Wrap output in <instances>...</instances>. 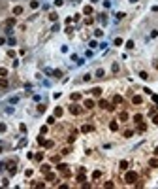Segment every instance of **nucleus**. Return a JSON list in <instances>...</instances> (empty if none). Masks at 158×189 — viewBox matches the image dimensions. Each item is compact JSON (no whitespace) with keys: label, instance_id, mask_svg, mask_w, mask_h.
<instances>
[{"label":"nucleus","instance_id":"1","mask_svg":"<svg viewBox=\"0 0 158 189\" xmlns=\"http://www.w3.org/2000/svg\"><path fill=\"white\" fill-rule=\"evenodd\" d=\"M124 182L128 183V185H134V183L137 182V174H136V172H126V176H124Z\"/></svg>","mask_w":158,"mask_h":189},{"label":"nucleus","instance_id":"2","mask_svg":"<svg viewBox=\"0 0 158 189\" xmlns=\"http://www.w3.org/2000/svg\"><path fill=\"white\" fill-rule=\"evenodd\" d=\"M4 167L8 168V172H9V176H13L15 172H17V167H15V161H8Z\"/></svg>","mask_w":158,"mask_h":189},{"label":"nucleus","instance_id":"3","mask_svg":"<svg viewBox=\"0 0 158 189\" xmlns=\"http://www.w3.org/2000/svg\"><path fill=\"white\" fill-rule=\"evenodd\" d=\"M57 168L60 170V174H62V176H66V178H68V176L72 174V172H70V168H68V165H58Z\"/></svg>","mask_w":158,"mask_h":189},{"label":"nucleus","instance_id":"4","mask_svg":"<svg viewBox=\"0 0 158 189\" xmlns=\"http://www.w3.org/2000/svg\"><path fill=\"white\" fill-rule=\"evenodd\" d=\"M81 112H83V108L77 106V104H72V106H70V114H73V116H79Z\"/></svg>","mask_w":158,"mask_h":189},{"label":"nucleus","instance_id":"5","mask_svg":"<svg viewBox=\"0 0 158 189\" xmlns=\"http://www.w3.org/2000/svg\"><path fill=\"white\" fill-rule=\"evenodd\" d=\"M98 106H100L102 110H107V112H111V110H113V106H111L107 100H100V104H98Z\"/></svg>","mask_w":158,"mask_h":189},{"label":"nucleus","instance_id":"6","mask_svg":"<svg viewBox=\"0 0 158 189\" xmlns=\"http://www.w3.org/2000/svg\"><path fill=\"white\" fill-rule=\"evenodd\" d=\"M45 180H47V182H57V176L53 174V172H47V174H45Z\"/></svg>","mask_w":158,"mask_h":189},{"label":"nucleus","instance_id":"7","mask_svg":"<svg viewBox=\"0 0 158 189\" xmlns=\"http://www.w3.org/2000/svg\"><path fill=\"white\" fill-rule=\"evenodd\" d=\"M83 106H85L87 110H92V108H94V102L90 100V98H87V100H85V104H83Z\"/></svg>","mask_w":158,"mask_h":189},{"label":"nucleus","instance_id":"8","mask_svg":"<svg viewBox=\"0 0 158 189\" xmlns=\"http://www.w3.org/2000/svg\"><path fill=\"white\" fill-rule=\"evenodd\" d=\"M81 131H83V132H92L94 127H92V125H83V127H81Z\"/></svg>","mask_w":158,"mask_h":189},{"label":"nucleus","instance_id":"9","mask_svg":"<svg viewBox=\"0 0 158 189\" xmlns=\"http://www.w3.org/2000/svg\"><path fill=\"white\" fill-rule=\"evenodd\" d=\"M132 102H134V104H141V102H143V98H141L139 94H136V96H132Z\"/></svg>","mask_w":158,"mask_h":189},{"label":"nucleus","instance_id":"10","mask_svg":"<svg viewBox=\"0 0 158 189\" xmlns=\"http://www.w3.org/2000/svg\"><path fill=\"white\" fill-rule=\"evenodd\" d=\"M137 131H139V132H145V131H147V125H145L143 121H141V123H137Z\"/></svg>","mask_w":158,"mask_h":189},{"label":"nucleus","instance_id":"11","mask_svg":"<svg viewBox=\"0 0 158 189\" xmlns=\"http://www.w3.org/2000/svg\"><path fill=\"white\" fill-rule=\"evenodd\" d=\"M113 104H122V96L121 94H115V96H113Z\"/></svg>","mask_w":158,"mask_h":189},{"label":"nucleus","instance_id":"12","mask_svg":"<svg viewBox=\"0 0 158 189\" xmlns=\"http://www.w3.org/2000/svg\"><path fill=\"white\" fill-rule=\"evenodd\" d=\"M119 119H121V121H128V114H126V112H121V114H119Z\"/></svg>","mask_w":158,"mask_h":189},{"label":"nucleus","instance_id":"13","mask_svg":"<svg viewBox=\"0 0 158 189\" xmlns=\"http://www.w3.org/2000/svg\"><path fill=\"white\" fill-rule=\"evenodd\" d=\"M8 85H9V83H8V80H6V78H0V87H2V89H6Z\"/></svg>","mask_w":158,"mask_h":189},{"label":"nucleus","instance_id":"14","mask_svg":"<svg viewBox=\"0 0 158 189\" xmlns=\"http://www.w3.org/2000/svg\"><path fill=\"white\" fill-rule=\"evenodd\" d=\"M100 178H102V172L100 170H94L92 172V180H100Z\"/></svg>","mask_w":158,"mask_h":189},{"label":"nucleus","instance_id":"15","mask_svg":"<svg viewBox=\"0 0 158 189\" xmlns=\"http://www.w3.org/2000/svg\"><path fill=\"white\" fill-rule=\"evenodd\" d=\"M21 13H23V8L21 6H15L13 8V15H21Z\"/></svg>","mask_w":158,"mask_h":189},{"label":"nucleus","instance_id":"16","mask_svg":"<svg viewBox=\"0 0 158 189\" xmlns=\"http://www.w3.org/2000/svg\"><path fill=\"white\" fill-rule=\"evenodd\" d=\"M149 167H151V168H156V167H158V159H151V161H149Z\"/></svg>","mask_w":158,"mask_h":189},{"label":"nucleus","instance_id":"17","mask_svg":"<svg viewBox=\"0 0 158 189\" xmlns=\"http://www.w3.org/2000/svg\"><path fill=\"white\" fill-rule=\"evenodd\" d=\"M119 168H121V170H126V168H128V161H121Z\"/></svg>","mask_w":158,"mask_h":189},{"label":"nucleus","instance_id":"18","mask_svg":"<svg viewBox=\"0 0 158 189\" xmlns=\"http://www.w3.org/2000/svg\"><path fill=\"white\" fill-rule=\"evenodd\" d=\"M45 147H47V149H51V147H53V146H55V142H53V140H45Z\"/></svg>","mask_w":158,"mask_h":189},{"label":"nucleus","instance_id":"19","mask_svg":"<svg viewBox=\"0 0 158 189\" xmlns=\"http://www.w3.org/2000/svg\"><path fill=\"white\" fill-rule=\"evenodd\" d=\"M92 94H94V96H100V94H102V89H100V87H94V89H92Z\"/></svg>","mask_w":158,"mask_h":189},{"label":"nucleus","instance_id":"20","mask_svg":"<svg viewBox=\"0 0 158 189\" xmlns=\"http://www.w3.org/2000/svg\"><path fill=\"white\" fill-rule=\"evenodd\" d=\"M72 100H73V102L81 100V94H79V93H72Z\"/></svg>","mask_w":158,"mask_h":189},{"label":"nucleus","instance_id":"21","mask_svg":"<svg viewBox=\"0 0 158 189\" xmlns=\"http://www.w3.org/2000/svg\"><path fill=\"white\" fill-rule=\"evenodd\" d=\"M38 6H40L38 0H32V2H30V8H32V10H38Z\"/></svg>","mask_w":158,"mask_h":189},{"label":"nucleus","instance_id":"22","mask_svg":"<svg viewBox=\"0 0 158 189\" xmlns=\"http://www.w3.org/2000/svg\"><path fill=\"white\" fill-rule=\"evenodd\" d=\"M141 121H143V116H139V114L134 116V123H141Z\"/></svg>","mask_w":158,"mask_h":189},{"label":"nucleus","instance_id":"23","mask_svg":"<svg viewBox=\"0 0 158 189\" xmlns=\"http://www.w3.org/2000/svg\"><path fill=\"white\" fill-rule=\"evenodd\" d=\"M109 129H111V131H117V129H119L117 121H111V123H109Z\"/></svg>","mask_w":158,"mask_h":189},{"label":"nucleus","instance_id":"24","mask_svg":"<svg viewBox=\"0 0 158 189\" xmlns=\"http://www.w3.org/2000/svg\"><path fill=\"white\" fill-rule=\"evenodd\" d=\"M42 172H45V174L51 172V167H49V165H42Z\"/></svg>","mask_w":158,"mask_h":189},{"label":"nucleus","instance_id":"25","mask_svg":"<svg viewBox=\"0 0 158 189\" xmlns=\"http://www.w3.org/2000/svg\"><path fill=\"white\" fill-rule=\"evenodd\" d=\"M104 187H105V189H113V187H115V183H113V182H105V183H104Z\"/></svg>","mask_w":158,"mask_h":189},{"label":"nucleus","instance_id":"26","mask_svg":"<svg viewBox=\"0 0 158 189\" xmlns=\"http://www.w3.org/2000/svg\"><path fill=\"white\" fill-rule=\"evenodd\" d=\"M85 15H92V8L90 6H85Z\"/></svg>","mask_w":158,"mask_h":189},{"label":"nucleus","instance_id":"27","mask_svg":"<svg viewBox=\"0 0 158 189\" xmlns=\"http://www.w3.org/2000/svg\"><path fill=\"white\" fill-rule=\"evenodd\" d=\"M62 116V108H55V117H60Z\"/></svg>","mask_w":158,"mask_h":189},{"label":"nucleus","instance_id":"28","mask_svg":"<svg viewBox=\"0 0 158 189\" xmlns=\"http://www.w3.org/2000/svg\"><path fill=\"white\" fill-rule=\"evenodd\" d=\"M8 76V70L6 68H0V78H6Z\"/></svg>","mask_w":158,"mask_h":189},{"label":"nucleus","instance_id":"29","mask_svg":"<svg viewBox=\"0 0 158 189\" xmlns=\"http://www.w3.org/2000/svg\"><path fill=\"white\" fill-rule=\"evenodd\" d=\"M139 78H141V80H149V74L147 72H139Z\"/></svg>","mask_w":158,"mask_h":189},{"label":"nucleus","instance_id":"30","mask_svg":"<svg viewBox=\"0 0 158 189\" xmlns=\"http://www.w3.org/2000/svg\"><path fill=\"white\" fill-rule=\"evenodd\" d=\"M15 25V19H8L6 21V27H13Z\"/></svg>","mask_w":158,"mask_h":189},{"label":"nucleus","instance_id":"31","mask_svg":"<svg viewBox=\"0 0 158 189\" xmlns=\"http://www.w3.org/2000/svg\"><path fill=\"white\" fill-rule=\"evenodd\" d=\"M49 19H51V21H57L58 15H57V13H49Z\"/></svg>","mask_w":158,"mask_h":189},{"label":"nucleus","instance_id":"32","mask_svg":"<svg viewBox=\"0 0 158 189\" xmlns=\"http://www.w3.org/2000/svg\"><path fill=\"white\" fill-rule=\"evenodd\" d=\"M92 23H94L92 17H87V19H85V25H92Z\"/></svg>","mask_w":158,"mask_h":189},{"label":"nucleus","instance_id":"33","mask_svg":"<svg viewBox=\"0 0 158 189\" xmlns=\"http://www.w3.org/2000/svg\"><path fill=\"white\" fill-rule=\"evenodd\" d=\"M51 74H53L55 78H60V76H62V72H60V70H55V72H51Z\"/></svg>","mask_w":158,"mask_h":189},{"label":"nucleus","instance_id":"34","mask_svg":"<svg viewBox=\"0 0 158 189\" xmlns=\"http://www.w3.org/2000/svg\"><path fill=\"white\" fill-rule=\"evenodd\" d=\"M96 76H98V78H104V76H105V72H104V70H102V68H100V70L96 72Z\"/></svg>","mask_w":158,"mask_h":189},{"label":"nucleus","instance_id":"35","mask_svg":"<svg viewBox=\"0 0 158 189\" xmlns=\"http://www.w3.org/2000/svg\"><path fill=\"white\" fill-rule=\"evenodd\" d=\"M126 47H128V49H134V42H132V40H130V42H126Z\"/></svg>","mask_w":158,"mask_h":189},{"label":"nucleus","instance_id":"36","mask_svg":"<svg viewBox=\"0 0 158 189\" xmlns=\"http://www.w3.org/2000/svg\"><path fill=\"white\" fill-rule=\"evenodd\" d=\"M124 17H126V13H122V11H119V13H117V19H124Z\"/></svg>","mask_w":158,"mask_h":189},{"label":"nucleus","instance_id":"37","mask_svg":"<svg viewBox=\"0 0 158 189\" xmlns=\"http://www.w3.org/2000/svg\"><path fill=\"white\" fill-rule=\"evenodd\" d=\"M38 112H40V114H43V112H45V106H43V104H40V106H38Z\"/></svg>","mask_w":158,"mask_h":189},{"label":"nucleus","instance_id":"38","mask_svg":"<svg viewBox=\"0 0 158 189\" xmlns=\"http://www.w3.org/2000/svg\"><path fill=\"white\" fill-rule=\"evenodd\" d=\"M132 134H134V131H124V136H126V138H130Z\"/></svg>","mask_w":158,"mask_h":189},{"label":"nucleus","instance_id":"39","mask_svg":"<svg viewBox=\"0 0 158 189\" xmlns=\"http://www.w3.org/2000/svg\"><path fill=\"white\" fill-rule=\"evenodd\" d=\"M0 132H6V123H0Z\"/></svg>","mask_w":158,"mask_h":189},{"label":"nucleus","instance_id":"40","mask_svg":"<svg viewBox=\"0 0 158 189\" xmlns=\"http://www.w3.org/2000/svg\"><path fill=\"white\" fill-rule=\"evenodd\" d=\"M72 151V149H70V147H64V149H62V155H68V153Z\"/></svg>","mask_w":158,"mask_h":189},{"label":"nucleus","instance_id":"41","mask_svg":"<svg viewBox=\"0 0 158 189\" xmlns=\"http://www.w3.org/2000/svg\"><path fill=\"white\" fill-rule=\"evenodd\" d=\"M58 159H60L58 155H53V157H51V161H53V163H58Z\"/></svg>","mask_w":158,"mask_h":189},{"label":"nucleus","instance_id":"42","mask_svg":"<svg viewBox=\"0 0 158 189\" xmlns=\"http://www.w3.org/2000/svg\"><path fill=\"white\" fill-rule=\"evenodd\" d=\"M152 123H154V125H158V116H152Z\"/></svg>","mask_w":158,"mask_h":189},{"label":"nucleus","instance_id":"43","mask_svg":"<svg viewBox=\"0 0 158 189\" xmlns=\"http://www.w3.org/2000/svg\"><path fill=\"white\" fill-rule=\"evenodd\" d=\"M152 100H154V102L158 104V94H152Z\"/></svg>","mask_w":158,"mask_h":189},{"label":"nucleus","instance_id":"44","mask_svg":"<svg viewBox=\"0 0 158 189\" xmlns=\"http://www.w3.org/2000/svg\"><path fill=\"white\" fill-rule=\"evenodd\" d=\"M154 68H156V70H158V63H154Z\"/></svg>","mask_w":158,"mask_h":189},{"label":"nucleus","instance_id":"45","mask_svg":"<svg viewBox=\"0 0 158 189\" xmlns=\"http://www.w3.org/2000/svg\"><path fill=\"white\" fill-rule=\"evenodd\" d=\"M154 155H158V147H156V149H154Z\"/></svg>","mask_w":158,"mask_h":189},{"label":"nucleus","instance_id":"46","mask_svg":"<svg viewBox=\"0 0 158 189\" xmlns=\"http://www.w3.org/2000/svg\"><path fill=\"white\" fill-rule=\"evenodd\" d=\"M130 2H137V0H130Z\"/></svg>","mask_w":158,"mask_h":189},{"label":"nucleus","instance_id":"47","mask_svg":"<svg viewBox=\"0 0 158 189\" xmlns=\"http://www.w3.org/2000/svg\"><path fill=\"white\" fill-rule=\"evenodd\" d=\"M0 153H2V146H0Z\"/></svg>","mask_w":158,"mask_h":189}]
</instances>
